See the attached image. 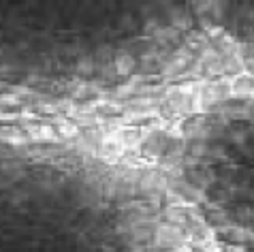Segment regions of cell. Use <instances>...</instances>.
Here are the masks:
<instances>
[{
  "instance_id": "4fadbf2b",
  "label": "cell",
  "mask_w": 254,
  "mask_h": 252,
  "mask_svg": "<svg viewBox=\"0 0 254 252\" xmlns=\"http://www.w3.org/2000/svg\"><path fill=\"white\" fill-rule=\"evenodd\" d=\"M22 105V96L15 92H0V114H9Z\"/></svg>"
},
{
  "instance_id": "52a82bcc",
  "label": "cell",
  "mask_w": 254,
  "mask_h": 252,
  "mask_svg": "<svg viewBox=\"0 0 254 252\" xmlns=\"http://www.w3.org/2000/svg\"><path fill=\"white\" fill-rule=\"evenodd\" d=\"M190 60H192V56H190L188 50H178L165 66H162V77H180L182 73L188 71L190 66Z\"/></svg>"
},
{
  "instance_id": "ba28073f",
  "label": "cell",
  "mask_w": 254,
  "mask_h": 252,
  "mask_svg": "<svg viewBox=\"0 0 254 252\" xmlns=\"http://www.w3.org/2000/svg\"><path fill=\"white\" fill-rule=\"evenodd\" d=\"M120 139H122V145L126 154H141L143 148V132H141V126H122L120 128Z\"/></svg>"
},
{
  "instance_id": "6da1fadb",
  "label": "cell",
  "mask_w": 254,
  "mask_h": 252,
  "mask_svg": "<svg viewBox=\"0 0 254 252\" xmlns=\"http://www.w3.org/2000/svg\"><path fill=\"white\" fill-rule=\"evenodd\" d=\"M120 128H122L120 120H107L103 126V139L98 143L96 158L107 165H120L126 156L122 139H120Z\"/></svg>"
},
{
  "instance_id": "9c48e42d",
  "label": "cell",
  "mask_w": 254,
  "mask_h": 252,
  "mask_svg": "<svg viewBox=\"0 0 254 252\" xmlns=\"http://www.w3.org/2000/svg\"><path fill=\"white\" fill-rule=\"evenodd\" d=\"M0 143H6V145H13V148H22V145L30 143L28 141V135L24 132L22 126L17 124H0Z\"/></svg>"
},
{
  "instance_id": "5b68a950",
  "label": "cell",
  "mask_w": 254,
  "mask_h": 252,
  "mask_svg": "<svg viewBox=\"0 0 254 252\" xmlns=\"http://www.w3.org/2000/svg\"><path fill=\"white\" fill-rule=\"evenodd\" d=\"M24 132L28 135L30 143H60V137L52 124L39 122V124H22Z\"/></svg>"
},
{
  "instance_id": "8fae6325",
  "label": "cell",
  "mask_w": 254,
  "mask_h": 252,
  "mask_svg": "<svg viewBox=\"0 0 254 252\" xmlns=\"http://www.w3.org/2000/svg\"><path fill=\"white\" fill-rule=\"evenodd\" d=\"M114 64H116L118 77H132V73H135V68H137V60H135V56L128 52H120V54H116Z\"/></svg>"
},
{
  "instance_id": "30bf717a",
  "label": "cell",
  "mask_w": 254,
  "mask_h": 252,
  "mask_svg": "<svg viewBox=\"0 0 254 252\" xmlns=\"http://www.w3.org/2000/svg\"><path fill=\"white\" fill-rule=\"evenodd\" d=\"M233 96H237V99H254V75L246 73L233 77Z\"/></svg>"
},
{
  "instance_id": "8992f818",
  "label": "cell",
  "mask_w": 254,
  "mask_h": 252,
  "mask_svg": "<svg viewBox=\"0 0 254 252\" xmlns=\"http://www.w3.org/2000/svg\"><path fill=\"white\" fill-rule=\"evenodd\" d=\"M49 124L56 128V132H58V137H60V141H77L79 135H81V128L73 120H70V118H66L64 114L49 118Z\"/></svg>"
},
{
  "instance_id": "7c38bea8",
  "label": "cell",
  "mask_w": 254,
  "mask_h": 252,
  "mask_svg": "<svg viewBox=\"0 0 254 252\" xmlns=\"http://www.w3.org/2000/svg\"><path fill=\"white\" fill-rule=\"evenodd\" d=\"M75 71L79 77H92L96 73V60L94 56H81L75 64Z\"/></svg>"
},
{
  "instance_id": "7a4b0ae2",
  "label": "cell",
  "mask_w": 254,
  "mask_h": 252,
  "mask_svg": "<svg viewBox=\"0 0 254 252\" xmlns=\"http://www.w3.org/2000/svg\"><path fill=\"white\" fill-rule=\"evenodd\" d=\"M167 190H169V178L160 169H147V171H143L141 182H139V192L143 194L145 199L160 203L162 194H167Z\"/></svg>"
},
{
  "instance_id": "277c9868",
  "label": "cell",
  "mask_w": 254,
  "mask_h": 252,
  "mask_svg": "<svg viewBox=\"0 0 254 252\" xmlns=\"http://www.w3.org/2000/svg\"><path fill=\"white\" fill-rule=\"evenodd\" d=\"M186 240L188 246H192L196 250H205V252H216V237L214 231H211L201 218L192 220L186 227Z\"/></svg>"
},
{
  "instance_id": "3957f363",
  "label": "cell",
  "mask_w": 254,
  "mask_h": 252,
  "mask_svg": "<svg viewBox=\"0 0 254 252\" xmlns=\"http://www.w3.org/2000/svg\"><path fill=\"white\" fill-rule=\"evenodd\" d=\"M154 244L158 248H165V250H180L188 246V240H186V229H182L178 225H171V222H160L156 227V235H154Z\"/></svg>"
}]
</instances>
